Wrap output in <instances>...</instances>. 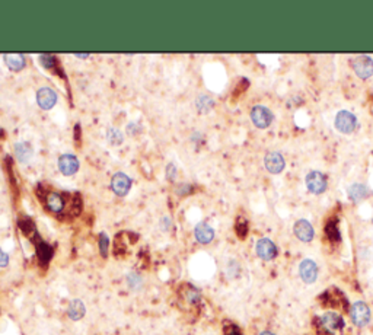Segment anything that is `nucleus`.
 Returning <instances> with one entry per match:
<instances>
[{
    "label": "nucleus",
    "mask_w": 373,
    "mask_h": 335,
    "mask_svg": "<svg viewBox=\"0 0 373 335\" xmlns=\"http://www.w3.org/2000/svg\"><path fill=\"white\" fill-rule=\"evenodd\" d=\"M353 70L360 79H367L373 75V60L369 56H357L353 59Z\"/></svg>",
    "instance_id": "7ed1b4c3"
},
{
    "label": "nucleus",
    "mask_w": 373,
    "mask_h": 335,
    "mask_svg": "<svg viewBox=\"0 0 373 335\" xmlns=\"http://www.w3.org/2000/svg\"><path fill=\"white\" fill-rule=\"evenodd\" d=\"M67 313H69L70 319L73 320L82 319L83 315H85V305H83V302L79 300V299L72 300L70 305H69V309H67Z\"/></svg>",
    "instance_id": "2eb2a0df"
},
{
    "label": "nucleus",
    "mask_w": 373,
    "mask_h": 335,
    "mask_svg": "<svg viewBox=\"0 0 373 335\" xmlns=\"http://www.w3.org/2000/svg\"><path fill=\"white\" fill-rule=\"evenodd\" d=\"M351 320L357 326H366L370 320V310L364 302H356L351 307Z\"/></svg>",
    "instance_id": "39448f33"
},
{
    "label": "nucleus",
    "mask_w": 373,
    "mask_h": 335,
    "mask_svg": "<svg viewBox=\"0 0 373 335\" xmlns=\"http://www.w3.org/2000/svg\"><path fill=\"white\" fill-rule=\"evenodd\" d=\"M194 236L200 244H210L214 238V230L207 223H198L194 229Z\"/></svg>",
    "instance_id": "ddd939ff"
},
{
    "label": "nucleus",
    "mask_w": 373,
    "mask_h": 335,
    "mask_svg": "<svg viewBox=\"0 0 373 335\" xmlns=\"http://www.w3.org/2000/svg\"><path fill=\"white\" fill-rule=\"evenodd\" d=\"M322 323H324V326H325L328 331H331V332L338 331V329H341L344 326L343 318H341L340 315L334 313V312L325 313V315L322 316Z\"/></svg>",
    "instance_id": "4468645a"
},
{
    "label": "nucleus",
    "mask_w": 373,
    "mask_h": 335,
    "mask_svg": "<svg viewBox=\"0 0 373 335\" xmlns=\"http://www.w3.org/2000/svg\"><path fill=\"white\" fill-rule=\"evenodd\" d=\"M299 274L306 284H312L318 278V267L312 259H303L299 265Z\"/></svg>",
    "instance_id": "423d86ee"
},
{
    "label": "nucleus",
    "mask_w": 373,
    "mask_h": 335,
    "mask_svg": "<svg viewBox=\"0 0 373 335\" xmlns=\"http://www.w3.org/2000/svg\"><path fill=\"white\" fill-rule=\"evenodd\" d=\"M295 235L303 242H311L314 239V228L308 220H298L295 225Z\"/></svg>",
    "instance_id": "f8f14e48"
},
{
    "label": "nucleus",
    "mask_w": 373,
    "mask_h": 335,
    "mask_svg": "<svg viewBox=\"0 0 373 335\" xmlns=\"http://www.w3.org/2000/svg\"><path fill=\"white\" fill-rule=\"evenodd\" d=\"M348 196L353 201H360V200L369 196V191H367L366 185H363V184H353L348 190Z\"/></svg>",
    "instance_id": "6ab92c4d"
},
{
    "label": "nucleus",
    "mask_w": 373,
    "mask_h": 335,
    "mask_svg": "<svg viewBox=\"0 0 373 335\" xmlns=\"http://www.w3.org/2000/svg\"><path fill=\"white\" fill-rule=\"evenodd\" d=\"M5 63L14 72H19L25 66V57L22 54H8L5 56Z\"/></svg>",
    "instance_id": "dca6fc26"
},
{
    "label": "nucleus",
    "mask_w": 373,
    "mask_h": 335,
    "mask_svg": "<svg viewBox=\"0 0 373 335\" xmlns=\"http://www.w3.org/2000/svg\"><path fill=\"white\" fill-rule=\"evenodd\" d=\"M8 264H9V255L0 249V267H6Z\"/></svg>",
    "instance_id": "393cba45"
},
{
    "label": "nucleus",
    "mask_w": 373,
    "mask_h": 335,
    "mask_svg": "<svg viewBox=\"0 0 373 335\" xmlns=\"http://www.w3.org/2000/svg\"><path fill=\"white\" fill-rule=\"evenodd\" d=\"M15 153L19 162H28L32 156V147L30 146V143L21 141V143L15 144Z\"/></svg>",
    "instance_id": "f3484780"
},
{
    "label": "nucleus",
    "mask_w": 373,
    "mask_h": 335,
    "mask_svg": "<svg viewBox=\"0 0 373 335\" xmlns=\"http://www.w3.org/2000/svg\"><path fill=\"white\" fill-rule=\"evenodd\" d=\"M335 128L344 133V134H350L351 131H354L356 125H357V118L353 112L350 111H340L337 115H335V121H334Z\"/></svg>",
    "instance_id": "f257e3e1"
},
{
    "label": "nucleus",
    "mask_w": 373,
    "mask_h": 335,
    "mask_svg": "<svg viewBox=\"0 0 373 335\" xmlns=\"http://www.w3.org/2000/svg\"><path fill=\"white\" fill-rule=\"evenodd\" d=\"M106 137L109 140V143L112 144H119L122 141V133L119 131L118 128H108V133H106Z\"/></svg>",
    "instance_id": "aec40b11"
},
{
    "label": "nucleus",
    "mask_w": 373,
    "mask_h": 335,
    "mask_svg": "<svg viewBox=\"0 0 373 335\" xmlns=\"http://www.w3.org/2000/svg\"><path fill=\"white\" fill-rule=\"evenodd\" d=\"M305 183H306V187H308V190L312 193V194H322L325 190H327V177L322 174V172H319V171H312V172H309L308 175H306V180H305Z\"/></svg>",
    "instance_id": "f03ea898"
},
{
    "label": "nucleus",
    "mask_w": 373,
    "mask_h": 335,
    "mask_svg": "<svg viewBox=\"0 0 373 335\" xmlns=\"http://www.w3.org/2000/svg\"><path fill=\"white\" fill-rule=\"evenodd\" d=\"M177 193H178V194H181V196H184V194H188V193H191V187H190V185H187V184L178 185V187H177Z\"/></svg>",
    "instance_id": "5701e85b"
},
{
    "label": "nucleus",
    "mask_w": 373,
    "mask_h": 335,
    "mask_svg": "<svg viewBox=\"0 0 373 335\" xmlns=\"http://www.w3.org/2000/svg\"><path fill=\"white\" fill-rule=\"evenodd\" d=\"M59 169L64 175H73L79 169V160L73 154H63L59 159Z\"/></svg>",
    "instance_id": "9d476101"
},
{
    "label": "nucleus",
    "mask_w": 373,
    "mask_h": 335,
    "mask_svg": "<svg viewBox=\"0 0 373 335\" xmlns=\"http://www.w3.org/2000/svg\"><path fill=\"white\" fill-rule=\"evenodd\" d=\"M108 245H109V241H108L106 235H105V233H101V235H99V248H101V252H102V255H104V257L106 255Z\"/></svg>",
    "instance_id": "4be33fe9"
},
{
    "label": "nucleus",
    "mask_w": 373,
    "mask_h": 335,
    "mask_svg": "<svg viewBox=\"0 0 373 335\" xmlns=\"http://www.w3.org/2000/svg\"><path fill=\"white\" fill-rule=\"evenodd\" d=\"M130 187H132V180L122 174V172H118L112 177L111 180V190L117 194V196H126L129 191H130Z\"/></svg>",
    "instance_id": "0eeeda50"
},
{
    "label": "nucleus",
    "mask_w": 373,
    "mask_h": 335,
    "mask_svg": "<svg viewBox=\"0 0 373 335\" xmlns=\"http://www.w3.org/2000/svg\"><path fill=\"white\" fill-rule=\"evenodd\" d=\"M255 251H257V255L260 257V258L266 259V261H270V259H273L276 255H277V248H276V245L273 244L270 239L267 238H263V239H260L257 245H255Z\"/></svg>",
    "instance_id": "6e6552de"
},
{
    "label": "nucleus",
    "mask_w": 373,
    "mask_h": 335,
    "mask_svg": "<svg viewBox=\"0 0 373 335\" xmlns=\"http://www.w3.org/2000/svg\"><path fill=\"white\" fill-rule=\"evenodd\" d=\"M47 206L51 212L54 213H60L64 207V201H63V197L57 194V193H51L47 196Z\"/></svg>",
    "instance_id": "a211bd4d"
},
{
    "label": "nucleus",
    "mask_w": 373,
    "mask_h": 335,
    "mask_svg": "<svg viewBox=\"0 0 373 335\" xmlns=\"http://www.w3.org/2000/svg\"><path fill=\"white\" fill-rule=\"evenodd\" d=\"M251 120L254 122L255 127L258 128H267L270 124L273 122V112L269 108L263 105H257L251 111Z\"/></svg>",
    "instance_id": "20e7f679"
},
{
    "label": "nucleus",
    "mask_w": 373,
    "mask_h": 335,
    "mask_svg": "<svg viewBox=\"0 0 373 335\" xmlns=\"http://www.w3.org/2000/svg\"><path fill=\"white\" fill-rule=\"evenodd\" d=\"M37 102L43 109H50L57 102V93L50 88H43L37 93Z\"/></svg>",
    "instance_id": "9b49d317"
},
{
    "label": "nucleus",
    "mask_w": 373,
    "mask_h": 335,
    "mask_svg": "<svg viewBox=\"0 0 373 335\" xmlns=\"http://www.w3.org/2000/svg\"><path fill=\"white\" fill-rule=\"evenodd\" d=\"M127 280H129V284H130L132 289H137V287H140V284H142V278L136 274V273H132V274L127 277Z\"/></svg>",
    "instance_id": "412c9836"
},
{
    "label": "nucleus",
    "mask_w": 373,
    "mask_h": 335,
    "mask_svg": "<svg viewBox=\"0 0 373 335\" xmlns=\"http://www.w3.org/2000/svg\"><path fill=\"white\" fill-rule=\"evenodd\" d=\"M198 299H200V294H198V291H195V290H190V291H188V300H190L191 303H195V302H198Z\"/></svg>",
    "instance_id": "b1692460"
},
{
    "label": "nucleus",
    "mask_w": 373,
    "mask_h": 335,
    "mask_svg": "<svg viewBox=\"0 0 373 335\" xmlns=\"http://www.w3.org/2000/svg\"><path fill=\"white\" fill-rule=\"evenodd\" d=\"M264 165L266 169L271 174H280L284 169V157L279 152H271L264 157Z\"/></svg>",
    "instance_id": "1a4fd4ad"
},
{
    "label": "nucleus",
    "mask_w": 373,
    "mask_h": 335,
    "mask_svg": "<svg viewBox=\"0 0 373 335\" xmlns=\"http://www.w3.org/2000/svg\"><path fill=\"white\" fill-rule=\"evenodd\" d=\"M168 178H171V180L175 178V166H174V163H169V166H168Z\"/></svg>",
    "instance_id": "a878e982"
},
{
    "label": "nucleus",
    "mask_w": 373,
    "mask_h": 335,
    "mask_svg": "<svg viewBox=\"0 0 373 335\" xmlns=\"http://www.w3.org/2000/svg\"><path fill=\"white\" fill-rule=\"evenodd\" d=\"M261 335H274V334H273V332H269V331H264Z\"/></svg>",
    "instance_id": "bb28decb"
}]
</instances>
